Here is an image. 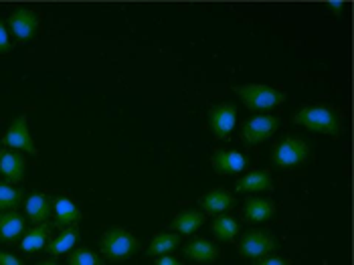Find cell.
Listing matches in <instances>:
<instances>
[{
  "label": "cell",
  "instance_id": "27",
  "mask_svg": "<svg viewBox=\"0 0 354 265\" xmlns=\"http://www.w3.org/2000/svg\"><path fill=\"white\" fill-rule=\"evenodd\" d=\"M344 6H346V2H342V0H330V2H326L328 12H332L336 19H340L344 15Z\"/></svg>",
  "mask_w": 354,
  "mask_h": 265
},
{
  "label": "cell",
  "instance_id": "2",
  "mask_svg": "<svg viewBox=\"0 0 354 265\" xmlns=\"http://www.w3.org/2000/svg\"><path fill=\"white\" fill-rule=\"evenodd\" d=\"M235 93L239 95V100L245 104L247 109L251 111H268L273 107L281 106L286 102V91L266 85V83H243V85H235Z\"/></svg>",
  "mask_w": 354,
  "mask_h": 265
},
{
  "label": "cell",
  "instance_id": "30",
  "mask_svg": "<svg viewBox=\"0 0 354 265\" xmlns=\"http://www.w3.org/2000/svg\"><path fill=\"white\" fill-rule=\"evenodd\" d=\"M154 265H183L176 257H172V255H160V257H156V262Z\"/></svg>",
  "mask_w": 354,
  "mask_h": 265
},
{
  "label": "cell",
  "instance_id": "20",
  "mask_svg": "<svg viewBox=\"0 0 354 265\" xmlns=\"http://www.w3.org/2000/svg\"><path fill=\"white\" fill-rule=\"evenodd\" d=\"M23 233H25V217L21 212H0V241L2 243L23 237Z\"/></svg>",
  "mask_w": 354,
  "mask_h": 265
},
{
  "label": "cell",
  "instance_id": "7",
  "mask_svg": "<svg viewBox=\"0 0 354 265\" xmlns=\"http://www.w3.org/2000/svg\"><path fill=\"white\" fill-rule=\"evenodd\" d=\"M2 144H4V148H10V150H23L27 154H32V156L39 154V150L35 146V140H32L30 130H28L27 113H21L19 118H15L10 122L8 130L2 138Z\"/></svg>",
  "mask_w": 354,
  "mask_h": 265
},
{
  "label": "cell",
  "instance_id": "29",
  "mask_svg": "<svg viewBox=\"0 0 354 265\" xmlns=\"http://www.w3.org/2000/svg\"><path fill=\"white\" fill-rule=\"evenodd\" d=\"M0 265H25V264H23V259H19L17 255L6 253V251H0Z\"/></svg>",
  "mask_w": 354,
  "mask_h": 265
},
{
  "label": "cell",
  "instance_id": "24",
  "mask_svg": "<svg viewBox=\"0 0 354 265\" xmlns=\"http://www.w3.org/2000/svg\"><path fill=\"white\" fill-rule=\"evenodd\" d=\"M25 199V192L10 183H0V212L12 211L21 205V201Z\"/></svg>",
  "mask_w": 354,
  "mask_h": 265
},
{
  "label": "cell",
  "instance_id": "26",
  "mask_svg": "<svg viewBox=\"0 0 354 265\" xmlns=\"http://www.w3.org/2000/svg\"><path fill=\"white\" fill-rule=\"evenodd\" d=\"M12 49V43H10V33L8 27L0 21V55H8Z\"/></svg>",
  "mask_w": 354,
  "mask_h": 265
},
{
  "label": "cell",
  "instance_id": "15",
  "mask_svg": "<svg viewBox=\"0 0 354 265\" xmlns=\"http://www.w3.org/2000/svg\"><path fill=\"white\" fill-rule=\"evenodd\" d=\"M185 255L194 264L209 265L218 257V247L209 239L194 237L185 245Z\"/></svg>",
  "mask_w": 354,
  "mask_h": 265
},
{
  "label": "cell",
  "instance_id": "16",
  "mask_svg": "<svg viewBox=\"0 0 354 265\" xmlns=\"http://www.w3.org/2000/svg\"><path fill=\"white\" fill-rule=\"evenodd\" d=\"M275 205L272 199H263V197H247L245 205H243V217L249 223H266L272 221L275 217Z\"/></svg>",
  "mask_w": 354,
  "mask_h": 265
},
{
  "label": "cell",
  "instance_id": "17",
  "mask_svg": "<svg viewBox=\"0 0 354 265\" xmlns=\"http://www.w3.org/2000/svg\"><path fill=\"white\" fill-rule=\"evenodd\" d=\"M53 212V199H49L45 192H32L25 201V214L35 223H47L49 214Z\"/></svg>",
  "mask_w": 354,
  "mask_h": 265
},
{
  "label": "cell",
  "instance_id": "31",
  "mask_svg": "<svg viewBox=\"0 0 354 265\" xmlns=\"http://www.w3.org/2000/svg\"><path fill=\"white\" fill-rule=\"evenodd\" d=\"M37 265H61L59 262H55V259H45V262H41V264Z\"/></svg>",
  "mask_w": 354,
  "mask_h": 265
},
{
  "label": "cell",
  "instance_id": "6",
  "mask_svg": "<svg viewBox=\"0 0 354 265\" xmlns=\"http://www.w3.org/2000/svg\"><path fill=\"white\" fill-rule=\"evenodd\" d=\"M279 118L270 116V113H257V116H251L243 122V128H241V136L249 146H255V144H261L266 140H270L273 134L277 132L279 128Z\"/></svg>",
  "mask_w": 354,
  "mask_h": 265
},
{
  "label": "cell",
  "instance_id": "12",
  "mask_svg": "<svg viewBox=\"0 0 354 265\" xmlns=\"http://www.w3.org/2000/svg\"><path fill=\"white\" fill-rule=\"evenodd\" d=\"M198 205H201L205 214H215L217 217V214H223V212H227L229 209L235 207V197L225 188H213V190H209L207 194L201 197Z\"/></svg>",
  "mask_w": 354,
  "mask_h": 265
},
{
  "label": "cell",
  "instance_id": "13",
  "mask_svg": "<svg viewBox=\"0 0 354 265\" xmlns=\"http://www.w3.org/2000/svg\"><path fill=\"white\" fill-rule=\"evenodd\" d=\"M53 237V225L51 223H41L30 227L28 231L23 233L21 237V249L25 253H37L41 249H45L49 245V241Z\"/></svg>",
  "mask_w": 354,
  "mask_h": 265
},
{
  "label": "cell",
  "instance_id": "23",
  "mask_svg": "<svg viewBox=\"0 0 354 265\" xmlns=\"http://www.w3.org/2000/svg\"><path fill=\"white\" fill-rule=\"evenodd\" d=\"M180 245V235L178 233H158L156 237L150 241L146 253L152 257H160V255H170L176 247Z\"/></svg>",
  "mask_w": 354,
  "mask_h": 265
},
{
  "label": "cell",
  "instance_id": "14",
  "mask_svg": "<svg viewBox=\"0 0 354 265\" xmlns=\"http://www.w3.org/2000/svg\"><path fill=\"white\" fill-rule=\"evenodd\" d=\"M207 214L198 209H185V211L176 212L172 223H170V231L178 233L180 237H191L194 231H198L205 223Z\"/></svg>",
  "mask_w": 354,
  "mask_h": 265
},
{
  "label": "cell",
  "instance_id": "4",
  "mask_svg": "<svg viewBox=\"0 0 354 265\" xmlns=\"http://www.w3.org/2000/svg\"><path fill=\"white\" fill-rule=\"evenodd\" d=\"M310 158V146L306 140L296 138V136H286L283 140H279L272 150V164L281 168V170H290L304 164Z\"/></svg>",
  "mask_w": 354,
  "mask_h": 265
},
{
  "label": "cell",
  "instance_id": "25",
  "mask_svg": "<svg viewBox=\"0 0 354 265\" xmlns=\"http://www.w3.org/2000/svg\"><path fill=\"white\" fill-rule=\"evenodd\" d=\"M69 265H104V259L89 247H80L69 253Z\"/></svg>",
  "mask_w": 354,
  "mask_h": 265
},
{
  "label": "cell",
  "instance_id": "21",
  "mask_svg": "<svg viewBox=\"0 0 354 265\" xmlns=\"http://www.w3.org/2000/svg\"><path fill=\"white\" fill-rule=\"evenodd\" d=\"M80 239V227L77 225H71V227H65L57 237H53L49 241V245L45 247L53 257H59V255H65V253H71L75 243Z\"/></svg>",
  "mask_w": 354,
  "mask_h": 265
},
{
  "label": "cell",
  "instance_id": "1",
  "mask_svg": "<svg viewBox=\"0 0 354 265\" xmlns=\"http://www.w3.org/2000/svg\"><path fill=\"white\" fill-rule=\"evenodd\" d=\"M296 126H301L310 132L324 134V136H338L342 132V118L336 109L322 106V104H314V106H306L296 111L294 120Z\"/></svg>",
  "mask_w": 354,
  "mask_h": 265
},
{
  "label": "cell",
  "instance_id": "19",
  "mask_svg": "<svg viewBox=\"0 0 354 265\" xmlns=\"http://www.w3.org/2000/svg\"><path fill=\"white\" fill-rule=\"evenodd\" d=\"M272 188L273 176L270 170H251L235 183L237 192H263V190H272Z\"/></svg>",
  "mask_w": 354,
  "mask_h": 265
},
{
  "label": "cell",
  "instance_id": "5",
  "mask_svg": "<svg viewBox=\"0 0 354 265\" xmlns=\"http://www.w3.org/2000/svg\"><path fill=\"white\" fill-rule=\"evenodd\" d=\"M277 245H279L277 239L273 237L270 231H266V229H247L239 237L237 251H239L241 257L255 262V259L272 255L273 251L277 249Z\"/></svg>",
  "mask_w": 354,
  "mask_h": 265
},
{
  "label": "cell",
  "instance_id": "18",
  "mask_svg": "<svg viewBox=\"0 0 354 265\" xmlns=\"http://www.w3.org/2000/svg\"><path fill=\"white\" fill-rule=\"evenodd\" d=\"M53 214H55V223L59 227H71V225H77L82 221V209L69 199V197H57L53 199Z\"/></svg>",
  "mask_w": 354,
  "mask_h": 265
},
{
  "label": "cell",
  "instance_id": "3",
  "mask_svg": "<svg viewBox=\"0 0 354 265\" xmlns=\"http://www.w3.org/2000/svg\"><path fill=\"white\" fill-rule=\"evenodd\" d=\"M138 249V237L124 227H109L100 241V251L108 262H126L132 255H136Z\"/></svg>",
  "mask_w": 354,
  "mask_h": 265
},
{
  "label": "cell",
  "instance_id": "9",
  "mask_svg": "<svg viewBox=\"0 0 354 265\" xmlns=\"http://www.w3.org/2000/svg\"><path fill=\"white\" fill-rule=\"evenodd\" d=\"M37 30H39V17L32 10H28V8H17L8 17V33L21 45L32 41L35 35H37Z\"/></svg>",
  "mask_w": 354,
  "mask_h": 265
},
{
  "label": "cell",
  "instance_id": "28",
  "mask_svg": "<svg viewBox=\"0 0 354 265\" xmlns=\"http://www.w3.org/2000/svg\"><path fill=\"white\" fill-rule=\"evenodd\" d=\"M253 265H292L288 259L283 257H277V255H268V257H261V259H255Z\"/></svg>",
  "mask_w": 354,
  "mask_h": 265
},
{
  "label": "cell",
  "instance_id": "11",
  "mask_svg": "<svg viewBox=\"0 0 354 265\" xmlns=\"http://www.w3.org/2000/svg\"><path fill=\"white\" fill-rule=\"evenodd\" d=\"M25 170H27V162L19 150H10V148L0 150V174L6 183L10 185L21 183L25 179Z\"/></svg>",
  "mask_w": 354,
  "mask_h": 265
},
{
  "label": "cell",
  "instance_id": "22",
  "mask_svg": "<svg viewBox=\"0 0 354 265\" xmlns=\"http://www.w3.org/2000/svg\"><path fill=\"white\" fill-rule=\"evenodd\" d=\"M213 233H215V237L218 241L231 243V241H235V239L241 235V223L235 217L223 212V214H217L213 219Z\"/></svg>",
  "mask_w": 354,
  "mask_h": 265
},
{
  "label": "cell",
  "instance_id": "8",
  "mask_svg": "<svg viewBox=\"0 0 354 265\" xmlns=\"http://www.w3.org/2000/svg\"><path fill=\"white\" fill-rule=\"evenodd\" d=\"M237 113H239V109L231 102H223V104H217V106L209 109V113H207L209 128H211V132L215 134V138L225 140V138L231 136V132L237 126Z\"/></svg>",
  "mask_w": 354,
  "mask_h": 265
},
{
  "label": "cell",
  "instance_id": "10",
  "mask_svg": "<svg viewBox=\"0 0 354 265\" xmlns=\"http://www.w3.org/2000/svg\"><path fill=\"white\" fill-rule=\"evenodd\" d=\"M211 164L215 168L217 174L229 176V174H239L249 166V158L243 152L235 150V148H217L213 152Z\"/></svg>",
  "mask_w": 354,
  "mask_h": 265
}]
</instances>
